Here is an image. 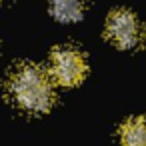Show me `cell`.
<instances>
[{
  "instance_id": "obj_3",
  "label": "cell",
  "mask_w": 146,
  "mask_h": 146,
  "mask_svg": "<svg viewBox=\"0 0 146 146\" xmlns=\"http://www.w3.org/2000/svg\"><path fill=\"white\" fill-rule=\"evenodd\" d=\"M86 74V58L74 46H58L50 56V76L62 86H76Z\"/></svg>"
},
{
  "instance_id": "obj_5",
  "label": "cell",
  "mask_w": 146,
  "mask_h": 146,
  "mask_svg": "<svg viewBox=\"0 0 146 146\" xmlns=\"http://www.w3.org/2000/svg\"><path fill=\"white\" fill-rule=\"evenodd\" d=\"M120 140L124 146H146V116L126 120L120 128Z\"/></svg>"
},
{
  "instance_id": "obj_4",
  "label": "cell",
  "mask_w": 146,
  "mask_h": 146,
  "mask_svg": "<svg viewBox=\"0 0 146 146\" xmlns=\"http://www.w3.org/2000/svg\"><path fill=\"white\" fill-rule=\"evenodd\" d=\"M86 0H50V14L60 22H76L82 18Z\"/></svg>"
},
{
  "instance_id": "obj_1",
  "label": "cell",
  "mask_w": 146,
  "mask_h": 146,
  "mask_svg": "<svg viewBox=\"0 0 146 146\" xmlns=\"http://www.w3.org/2000/svg\"><path fill=\"white\" fill-rule=\"evenodd\" d=\"M8 94L26 112H46L54 102L50 74L30 62L16 66L8 78Z\"/></svg>"
},
{
  "instance_id": "obj_2",
  "label": "cell",
  "mask_w": 146,
  "mask_h": 146,
  "mask_svg": "<svg viewBox=\"0 0 146 146\" xmlns=\"http://www.w3.org/2000/svg\"><path fill=\"white\" fill-rule=\"evenodd\" d=\"M106 36L120 48H136L144 40V28L132 10L116 8L108 14Z\"/></svg>"
}]
</instances>
